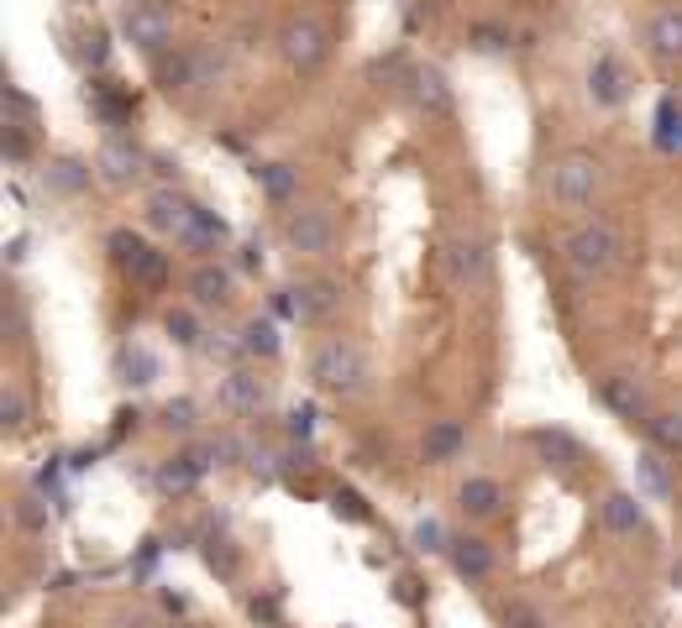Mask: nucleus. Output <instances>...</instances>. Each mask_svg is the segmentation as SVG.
I'll use <instances>...</instances> for the list:
<instances>
[{
  "label": "nucleus",
  "mask_w": 682,
  "mask_h": 628,
  "mask_svg": "<svg viewBox=\"0 0 682 628\" xmlns=\"http://www.w3.org/2000/svg\"><path fill=\"white\" fill-rule=\"evenodd\" d=\"M599 404L614 414V419H624V425H645V419L657 414L651 393H645V383H636V373H609V377H599Z\"/></svg>",
  "instance_id": "obj_7"
},
{
  "label": "nucleus",
  "mask_w": 682,
  "mask_h": 628,
  "mask_svg": "<svg viewBox=\"0 0 682 628\" xmlns=\"http://www.w3.org/2000/svg\"><path fill=\"white\" fill-rule=\"evenodd\" d=\"M163 335L179 346V352H205V325L195 304H179V310L163 314Z\"/></svg>",
  "instance_id": "obj_27"
},
{
  "label": "nucleus",
  "mask_w": 682,
  "mask_h": 628,
  "mask_svg": "<svg viewBox=\"0 0 682 628\" xmlns=\"http://www.w3.org/2000/svg\"><path fill=\"white\" fill-rule=\"evenodd\" d=\"M195 205H200V199H189L179 184H158L153 195L142 199V220L158 236H179L184 226H189V216H195Z\"/></svg>",
  "instance_id": "obj_10"
},
{
  "label": "nucleus",
  "mask_w": 682,
  "mask_h": 628,
  "mask_svg": "<svg viewBox=\"0 0 682 628\" xmlns=\"http://www.w3.org/2000/svg\"><path fill=\"white\" fill-rule=\"evenodd\" d=\"M404 95L421 105L425 116H452L457 111V95H452V84L436 63H415L410 74H404Z\"/></svg>",
  "instance_id": "obj_11"
},
{
  "label": "nucleus",
  "mask_w": 682,
  "mask_h": 628,
  "mask_svg": "<svg viewBox=\"0 0 682 628\" xmlns=\"http://www.w3.org/2000/svg\"><path fill=\"white\" fill-rule=\"evenodd\" d=\"M603 530L609 534H641L645 530V503H641V492H630V488H609L603 492Z\"/></svg>",
  "instance_id": "obj_20"
},
{
  "label": "nucleus",
  "mask_w": 682,
  "mask_h": 628,
  "mask_svg": "<svg viewBox=\"0 0 682 628\" xmlns=\"http://www.w3.org/2000/svg\"><path fill=\"white\" fill-rule=\"evenodd\" d=\"M645 48L662 63H682V6H666L645 21Z\"/></svg>",
  "instance_id": "obj_22"
},
{
  "label": "nucleus",
  "mask_w": 682,
  "mask_h": 628,
  "mask_svg": "<svg viewBox=\"0 0 682 628\" xmlns=\"http://www.w3.org/2000/svg\"><path fill=\"white\" fill-rule=\"evenodd\" d=\"M147 168H153V153H142L132 137H105V142H101V153H95V174H101L111 189H126V184H137Z\"/></svg>",
  "instance_id": "obj_8"
},
{
  "label": "nucleus",
  "mask_w": 682,
  "mask_h": 628,
  "mask_svg": "<svg viewBox=\"0 0 682 628\" xmlns=\"http://www.w3.org/2000/svg\"><path fill=\"white\" fill-rule=\"evenodd\" d=\"M337 304H341V289L331 283V278H316V283H300V289H294V310H300V320H326Z\"/></svg>",
  "instance_id": "obj_29"
},
{
  "label": "nucleus",
  "mask_w": 682,
  "mask_h": 628,
  "mask_svg": "<svg viewBox=\"0 0 682 628\" xmlns=\"http://www.w3.org/2000/svg\"><path fill=\"white\" fill-rule=\"evenodd\" d=\"M394 597H400L404 608H421V603H425V592H421V582H415V576H400V582H394Z\"/></svg>",
  "instance_id": "obj_42"
},
{
  "label": "nucleus",
  "mask_w": 682,
  "mask_h": 628,
  "mask_svg": "<svg viewBox=\"0 0 682 628\" xmlns=\"http://www.w3.org/2000/svg\"><path fill=\"white\" fill-rule=\"evenodd\" d=\"M457 509L462 519H473V524H488V519H499L504 513V482L499 477H467L457 488Z\"/></svg>",
  "instance_id": "obj_17"
},
{
  "label": "nucleus",
  "mask_w": 682,
  "mask_h": 628,
  "mask_svg": "<svg viewBox=\"0 0 682 628\" xmlns=\"http://www.w3.org/2000/svg\"><path fill=\"white\" fill-rule=\"evenodd\" d=\"M241 268H247V273H258L262 268V241L258 236H252V241H241Z\"/></svg>",
  "instance_id": "obj_43"
},
{
  "label": "nucleus",
  "mask_w": 682,
  "mask_h": 628,
  "mask_svg": "<svg viewBox=\"0 0 682 628\" xmlns=\"http://www.w3.org/2000/svg\"><path fill=\"white\" fill-rule=\"evenodd\" d=\"M221 409L237 414V419H252V414L268 409V383H262L252 367H237V373L221 377Z\"/></svg>",
  "instance_id": "obj_15"
},
{
  "label": "nucleus",
  "mask_w": 682,
  "mask_h": 628,
  "mask_svg": "<svg viewBox=\"0 0 682 628\" xmlns=\"http://www.w3.org/2000/svg\"><path fill=\"white\" fill-rule=\"evenodd\" d=\"M499 624H504V628H546V618L530 608V603H504Z\"/></svg>",
  "instance_id": "obj_40"
},
{
  "label": "nucleus",
  "mask_w": 682,
  "mask_h": 628,
  "mask_svg": "<svg viewBox=\"0 0 682 628\" xmlns=\"http://www.w3.org/2000/svg\"><path fill=\"white\" fill-rule=\"evenodd\" d=\"M237 352L252 356V362H273L283 352V335H279V320L273 314H252L237 325Z\"/></svg>",
  "instance_id": "obj_21"
},
{
  "label": "nucleus",
  "mask_w": 682,
  "mask_h": 628,
  "mask_svg": "<svg viewBox=\"0 0 682 628\" xmlns=\"http://www.w3.org/2000/svg\"><path fill=\"white\" fill-rule=\"evenodd\" d=\"M410 540H415V550H425V555H446V540H452V534H446L436 519H421Z\"/></svg>",
  "instance_id": "obj_37"
},
{
  "label": "nucleus",
  "mask_w": 682,
  "mask_h": 628,
  "mask_svg": "<svg viewBox=\"0 0 682 628\" xmlns=\"http://www.w3.org/2000/svg\"><path fill=\"white\" fill-rule=\"evenodd\" d=\"M530 451L541 456L546 467H557V471H572L582 461V446L567 430H530Z\"/></svg>",
  "instance_id": "obj_26"
},
{
  "label": "nucleus",
  "mask_w": 682,
  "mask_h": 628,
  "mask_svg": "<svg viewBox=\"0 0 682 628\" xmlns=\"http://www.w3.org/2000/svg\"><path fill=\"white\" fill-rule=\"evenodd\" d=\"M331 53V38L316 17H289L279 27V59L294 69V74H316Z\"/></svg>",
  "instance_id": "obj_4"
},
{
  "label": "nucleus",
  "mask_w": 682,
  "mask_h": 628,
  "mask_svg": "<svg viewBox=\"0 0 682 628\" xmlns=\"http://www.w3.org/2000/svg\"><path fill=\"white\" fill-rule=\"evenodd\" d=\"M331 513H337V519H347V524H368V509H362V498L352 488L331 492Z\"/></svg>",
  "instance_id": "obj_38"
},
{
  "label": "nucleus",
  "mask_w": 682,
  "mask_h": 628,
  "mask_svg": "<svg viewBox=\"0 0 682 628\" xmlns=\"http://www.w3.org/2000/svg\"><path fill=\"white\" fill-rule=\"evenodd\" d=\"M153 174H158L163 184H179V163H174V157H163V153H153Z\"/></svg>",
  "instance_id": "obj_45"
},
{
  "label": "nucleus",
  "mask_w": 682,
  "mask_h": 628,
  "mask_svg": "<svg viewBox=\"0 0 682 628\" xmlns=\"http://www.w3.org/2000/svg\"><path fill=\"white\" fill-rule=\"evenodd\" d=\"M121 32L137 42L147 59H163L174 48V21H168V11L158 0H126L121 6Z\"/></svg>",
  "instance_id": "obj_5"
},
{
  "label": "nucleus",
  "mask_w": 682,
  "mask_h": 628,
  "mask_svg": "<svg viewBox=\"0 0 682 628\" xmlns=\"http://www.w3.org/2000/svg\"><path fill=\"white\" fill-rule=\"evenodd\" d=\"M252 184L268 195V205H294L300 199V168H289V163H252Z\"/></svg>",
  "instance_id": "obj_23"
},
{
  "label": "nucleus",
  "mask_w": 682,
  "mask_h": 628,
  "mask_svg": "<svg viewBox=\"0 0 682 628\" xmlns=\"http://www.w3.org/2000/svg\"><path fill=\"white\" fill-rule=\"evenodd\" d=\"M588 100L603 105V111H614V105L630 100V78H624L614 53H599V59H593V69H588Z\"/></svg>",
  "instance_id": "obj_19"
},
{
  "label": "nucleus",
  "mask_w": 682,
  "mask_h": 628,
  "mask_svg": "<svg viewBox=\"0 0 682 628\" xmlns=\"http://www.w3.org/2000/svg\"><path fill=\"white\" fill-rule=\"evenodd\" d=\"M126 278L137 283L142 294H163L174 283V257L163 252V247H142V257L126 268Z\"/></svg>",
  "instance_id": "obj_24"
},
{
  "label": "nucleus",
  "mask_w": 682,
  "mask_h": 628,
  "mask_svg": "<svg viewBox=\"0 0 682 628\" xmlns=\"http://www.w3.org/2000/svg\"><path fill=\"white\" fill-rule=\"evenodd\" d=\"M153 482H158L163 498H189V492L205 482V467H200V456L195 451H174V456H163L158 471H153Z\"/></svg>",
  "instance_id": "obj_18"
},
{
  "label": "nucleus",
  "mask_w": 682,
  "mask_h": 628,
  "mask_svg": "<svg viewBox=\"0 0 682 628\" xmlns=\"http://www.w3.org/2000/svg\"><path fill=\"white\" fill-rule=\"evenodd\" d=\"M672 587H682V561H678V566H672Z\"/></svg>",
  "instance_id": "obj_47"
},
{
  "label": "nucleus",
  "mask_w": 682,
  "mask_h": 628,
  "mask_svg": "<svg viewBox=\"0 0 682 628\" xmlns=\"http://www.w3.org/2000/svg\"><path fill=\"white\" fill-rule=\"evenodd\" d=\"M231 268H221V262H210V257H200L195 268H189V278H184V289H189V304L195 310H226L231 304Z\"/></svg>",
  "instance_id": "obj_12"
},
{
  "label": "nucleus",
  "mask_w": 682,
  "mask_h": 628,
  "mask_svg": "<svg viewBox=\"0 0 682 628\" xmlns=\"http://www.w3.org/2000/svg\"><path fill=\"white\" fill-rule=\"evenodd\" d=\"M599 189H603V168L593 153L572 147V153H562L551 163V199H557L562 210H588V205L599 199Z\"/></svg>",
  "instance_id": "obj_3"
},
{
  "label": "nucleus",
  "mask_w": 682,
  "mask_h": 628,
  "mask_svg": "<svg viewBox=\"0 0 682 628\" xmlns=\"http://www.w3.org/2000/svg\"><path fill=\"white\" fill-rule=\"evenodd\" d=\"M283 247L294 257H326L337 247V216L321 210V205L289 210V220H283Z\"/></svg>",
  "instance_id": "obj_6"
},
{
  "label": "nucleus",
  "mask_w": 682,
  "mask_h": 628,
  "mask_svg": "<svg viewBox=\"0 0 682 628\" xmlns=\"http://www.w3.org/2000/svg\"><path fill=\"white\" fill-rule=\"evenodd\" d=\"M17 524H21V530H48V503H38V498H21V503H17Z\"/></svg>",
  "instance_id": "obj_41"
},
{
  "label": "nucleus",
  "mask_w": 682,
  "mask_h": 628,
  "mask_svg": "<svg viewBox=\"0 0 682 628\" xmlns=\"http://www.w3.org/2000/svg\"><path fill=\"white\" fill-rule=\"evenodd\" d=\"M247 613H252V618H262V624H273V618H279V603H273V597H252V603H247Z\"/></svg>",
  "instance_id": "obj_44"
},
{
  "label": "nucleus",
  "mask_w": 682,
  "mask_h": 628,
  "mask_svg": "<svg viewBox=\"0 0 682 628\" xmlns=\"http://www.w3.org/2000/svg\"><path fill=\"white\" fill-rule=\"evenodd\" d=\"M562 257H567V268H572L578 278L614 273V268H620V231H614L603 216H588V220H578V226L567 231Z\"/></svg>",
  "instance_id": "obj_2"
},
{
  "label": "nucleus",
  "mask_w": 682,
  "mask_h": 628,
  "mask_svg": "<svg viewBox=\"0 0 682 628\" xmlns=\"http://www.w3.org/2000/svg\"><path fill=\"white\" fill-rule=\"evenodd\" d=\"M158 356L147 352V346H142V341H126V346H121V356H116V377L121 383H126V388H153V383H158Z\"/></svg>",
  "instance_id": "obj_25"
},
{
  "label": "nucleus",
  "mask_w": 682,
  "mask_h": 628,
  "mask_svg": "<svg viewBox=\"0 0 682 628\" xmlns=\"http://www.w3.org/2000/svg\"><path fill=\"white\" fill-rule=\"evenodd\" d=\"M200 555H205V566L216 571V576H226V582L237 576V545H231L226 534H205V540H200Z\"/></svg>",
  "instance_id": "obj_33"
},
{
  "label": "nucleus",
  "mask_w": 682,
  "mask_h": 628,
  "mask_svg": "<svg viewBox=\"0 0 682 628\" xmlns=\"http://www.w3.org/2000/svg\"><path fill=\"white\" fill-rule=\"evenodd\" d=\"M446 278L457 289H478L483 278H488V247H483V236H452L446 241Z\"/></svg>",
  "instance_id": "obj_14"
},
{
  "label": "nucleus",
  "mask_w": 682,
  "mask_h": 628,
  "mask_svg": "<svg viewBox=\"0 0 682 628\" xmlns=\"http://www.w3.org/2000/svg\"><path fill=\"white\" fill-rule=\"evenodd\" d=\"M121 628H153L147 618H121Z\"/></svg>",
  "instance_id": "obj_46"
},
{
  "label": "nucleus",
  "mask_w": 682,
  "mask_h": 628,
  "mask_svg": "<svg viewBox=\"0 0 682 628\" xmlns=\"http://www.w3.org/2000/svg\"><path fill=\"white\" fill-rule=\"evenodd\" d=\"M158 425L168 435H195L200 430V404H195V398H168L158 414Z\"/></svg>",
  "instance_id": "obj_31"
},
{
  "label": "nucleus",
  "mask_w": 682,
  "mask_h": 628,
  "mask_svg": "<svg viewBox=\"0 0 682 628\" xmlns=\"http://www.w3.org/2000/svg\"><path fill=\"white\" fill-rule=\"evenodd\" d=\"M636 471H641V488L651 492L657 503H666V498H672V477H666V461H662V451H657V446L636 461Z\"/></svg>",
  "instance_id": "obj_32"
},
{
  "label": "nucleus",
  "mask_w": 682,
  "mask_h": 628,
  "mask_svg": "<svg viewBox=\"0 0 682 628\" xmlns=\"http://www.w3.org/2000/svg\"><path fill=\"white\" fill-rule=\"evenodd\" d=\"M446 566H452L457 582L483 587V582L499 571V555H494V545H488L483 534H452V540H446Z\"/></svg>",
  "instance_id": "obj_9"
},
{
  "label": "nucleus",
  "mask_w": 682,
  "mask_h": 628,
  "mask_svg": "<svg viewBox=\"0 0 682 628\" xmlns=\"http://www.w3.org/2000/svg\"><path fill=\"white\" fill-rule=\"evenodd\" d=\"M310 383L331 398H358L368 388V356H362L358 341L347 335H326L321 346L310 352Z\"/></svg>",
  "instance_id": "obj_1"
},
{
  "label": "nucleus",
  "mask_w": 682,
  "mask_h": 628,
  "mask_svg": "<svg viewBox=\"0 0 682 628\" xmlns=\"http://www.w3.org/2000/svg\"><path fill=\"white\" fill-rule=\"evenodd\" d=\"M142 247H147V241H142L137 231H126V226H116V231L105 236V252H111V262H116L121 273H126V268L142 257Z\"/></svg>",
  "instance_id": "obj_34"
},
{
  "label": "nucleus",
  "mask_w": 682,
  "mask_h": 628,
  "mask_svg": "<svg viewBox=\"0 0 682 628\" xmlns=\"http://www.w3.org/2000/svg\"><path fill=\"white\" fill-rule=\"evenodd\" d=\"M283 435H289V440H310V435H316V409H310V404H294V409L283 414Z\"/></svg>",
  "instance_id": "obj_39"
},
{
  "label": "nucleus",
  "mask_w": 682,
  "mask_h": 628,
  "mask_svg": "<svg viewBox=\"0 0 682 628\" xmlns=\"http://www.w3.org/2000/svg\"><path fill=\"white\" fill-rule=\"evenodd\" d=\"M21 419H27V393H21L17 383H6V388H0V425L17 430Z\"/></svg>",
  "instance_id": "obj_36"
},
{
  "label": "nucleus",
  "mask_w": 682,
  "mask_h": 628,
  "mask_svg": "<svg viewBox=\"0 0 682 628\" xmlns=\"http://www.w3.org/2000/svg\"><path fill=\"white\" fill-rule=\"evenodd\" d=\"M645 435L662 456H682V414L678 409H657L645 419Z\"/></svg>",
  "instance_id": "obj_30"
},
{
  "label": "nucleus",
  "mask_w": 682,
  "mask_h": 628,
  "mask_svg": "<svg viewBox=\"0 0 682 628\" xmlns=\"http://www.w3.org/2000/svg\"><path fill=\"white\" fill-rule=\"evenodd\" d=\"M467 42H473V53H504V48H509V32L494 27V21H478V27L467 32Z\"/></svg>",
  "instance_id": "obj_35"
},
{
  "label": "nucleus",
  "mask_w": 682,
  "mask_h": 628,
  "mask_svg": "<svg viewBox=\"0 0 682 628\" xmlns=\"http://www.w3.org/2000/svg\"><path fill=\"white\" fill-rule=\"evenodd\" d=\"M90 174H95V168H90V163H80V157H53V163H48V168H42V184H48V189H53V195H84V189H90Z\"/></svg>",
  "instance_id": "obj_28"
},
{
  "label": "nucleus",
  "mask_w": 682,
  "mask_h": 628,
  "mask_svg": "<svg viewBox=\"0 0 682 628\" xmlns=\"http://www.w3.org/2000/svg\"><path fill=\"white\" fill-rule=\"evenodd\" d=\"M226 241H231V226H226V216H216L210 205H195L189 226H184V231L174 236V247H184L189 257H210V252H221Z\"/></svg>",
  "instance_id": "obj_13"
},
{
  "label": "nucleus",
  "mask_w": 682,
  "mask_h": 628,
  "mask_svg": "<svg viewBox=\"0 0 682 628\" xmlns=\"http://www.w3.org/2000/svg\"><path fill=\"white\" fill-rule=\"evenodd\" d=\"M467 451V425L462 419H431L421 435V461L425 467H446V461H457V456Z\"/></svg>",
  "instance_id": "obj_16"
}]
</instances>
